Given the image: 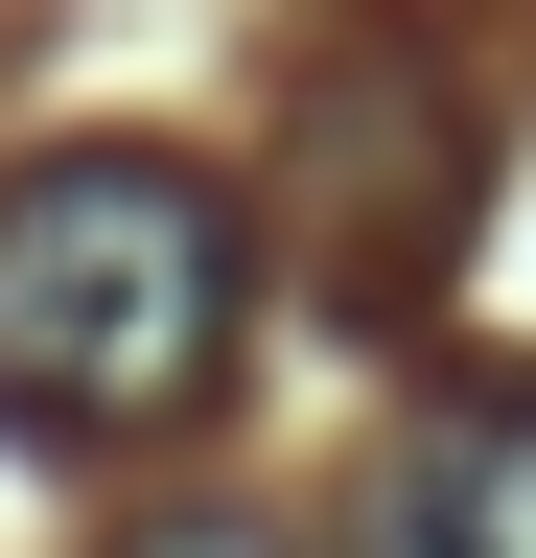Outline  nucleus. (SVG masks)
I'll list each match as a JSON object with an SVG mask.
<instances>
[{
  "mask_svg": "<svg viewBox=\"0 0 536 558\" xmlns=\"http://www.w3.org/2000/svg\"><path fill=\"white\" fill-rule=\"evenodd\" d=\"M234 373V186L71 140V163L0 186V418L47 442H141Z\"/></svg>",
  "mask_w": 536,
  "mask_h": 558,
  "instance_id": "nucleus-1",
  "label": "nucleus"
},
{
  "mask_svg": "<svg viewBox=\"0 0 536 558\" xmlns=\"http://www.w3.org/2000/svg\"><path fill=\"white\" fill-rule=\"evenodd\" d=\"M396 558H536V396H490L420 488H396Z\"/></svg>",
  "mask_w": 536,
  "mask_h": 558,
  "instance_id": "nucleus-2",
  "label": "nucleus"
}]
</instances>
